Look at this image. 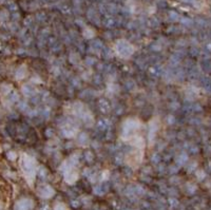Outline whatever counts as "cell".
Listing matches in <instances>:
<instances>
[{
	"mask_svg": "<svg viewBox=\"0 0 211 210\" xmlns=\"http://www.w3.org/2000/svg\"><path fill=\"white\" fill-rule=\"evenodd\" d=\"M117 50H118V53L121 54L124 56H128L132 53V48L129 43L125 42V41H120L117 45Z\"/></svg>",
	"mask_w": 211,
	"mask_h": 210,
	"instance_id": "1",
	"label": "cell"
}]
</instances>
